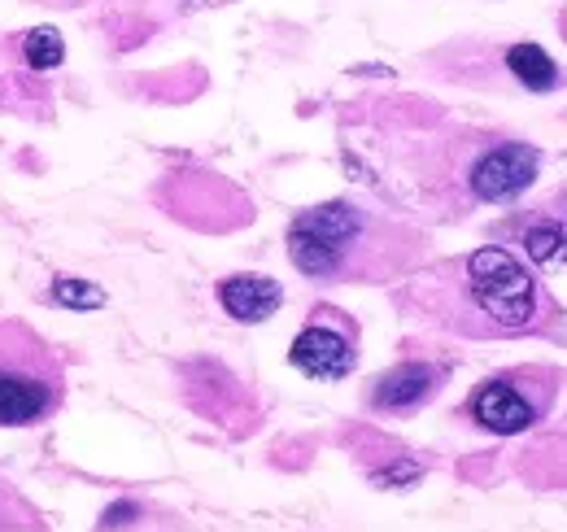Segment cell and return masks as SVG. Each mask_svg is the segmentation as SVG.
<instances>
[{
    "mask_svg": "<svg viewBox=\"0 0 567 532\" xmlns=\"http://www.w3.org/2000/svg\"><path fill=\"white\" fill-rule=\"evenodd\" d=\"M398 306L467 340L533 336L559 319L555 297L533 275V266L497 245L420 270L398 293Z\"/></svg>",
    "mask_w": 567,
    "mask_h": 532,
    "instance_id": "1",
    "label": "cell"
},
{
    "mask_svg": "<svg viewBox=\"0 0 567 532\" xmlns=\"http://www.w3.org/2000/svg\"><path fill=\"white\" fill-rule=\"evenodd\" d=\"M427 258V236L362 201H319L288 223V263L310 284H389Z\"/></svg>",
    "mask_w": 567,
    "mask_h": 532,
    "instance_id": "2",
    "label": "cell"
},
{
    "mask_svg": "<svg viewBox=\"0 0 567 532\" xmlns=\"http://www.w3.org/2000/svg\"><path fill=\"white\" fill-rule=\"evenodd\" d=\"M66 398L58 349L18 319H0V428H35Z\"/></svg>",
    "mask_w": 567,
    "mask_h": 532,
    "instance_id": "3",
    "label": "cell"
},
{
    "mask_svg": "<svg viewBox=\"0 0 567 532\" xmlns=\"http://www.w3.org/2000/svg\"><path fill=\"white\" fill-rule=\"evenodd\" d=\"M559 371L555 367H515V371H497L485 385L472 389L467 415L476 428L494 432V437H515L537 428L550 406L559 398Z\"/></svg>",
    "mask_w": 567,
    "mask_h": 532,
    "instance_id": "4",
    "label": "cell"
},
{
    "mask_svg": "<svg viewBox=\"0 0 567 532\" xmlns=\"http://www.w3.org/2000/svg\"><path fill=\"white\" fill-rule=\"evenodd\" d=\"M288 362L319 385H337L346 376H354L358 367V324L337 310V306H315L301 324V332L292 336Z\"/></svg>",
    "mask_w": 567,
    "mask_h": 532,
    "instance_id": "5",
    "label": "cell"
},
{
    "mask_svg": "<svg viewBox=\"0 0 567 532\" xmlns=\"http://www.w3.org/2000/svg\"><path fill=\"white\" fill-rule=\"evenodd\" d=\"M542 175V153L524 140L506 135H485L472 175H467V201L472 205H511L524 197Z\"/></svg>",
    "mask_w": 567,
    "mask_h": 532,
    "instance_id": "6",
    "label": "cell"
},
{
    "mask_svg": "<svg viewBox=\"0 0 567 532\" xmlns=\"http://www.w3.org/2000/svg\"><path fill=\"white\" fill-rule=\"evenodd\" d=\"M445 389V367L441 362H424V358H406L398 367H389L384 376L371 380L367 389V406L380 415H415L427 401Z\"/></svg>",
    "mask_w": 567,
    "mask_h": 532,
    "instance_id": "7",
    "label": "cell"
},
{
    "mask_svg": "<svg viewBox=\"0 0 567 532\" xmlns=\"http://www.w3.org/2000/svg\"><path fill=\"white\" fill-rule=\"evenodd\" d=\"M214 297H218V306H223L236 324H267V319L284 306L280 279L258 275V270H240V275L218 279Z\"/></svg>",
    "mask_w": 567,
    "mask_h": 532,
    "instance_id": "8",
    "label": "cell"
},
{
    "mask_svg": "<svg viewBox=\"0 0 567 532\" xmlns=\"http://www.w3.org/2000/svg\"><path fill=\"white\" fill-rule=\"evenodd\" d=\"M502 66H506V79L519 83L524 92H555L564 83V70L559 62L542 49V44H502Z\"/></svg>",
    "mask_w": 567,
    "mask_h": 532,
    "instance_id": "9",
    "label": "cell"
},
{
    "mask_svg": "<svg viewBox=\"0 0 567 532\" xmlns=\"http://www.w3.org/2000/svg\"><path fill=\"white\" fill-rule=\"evenodd\" d=\"M18 53H22L27 66L44 74V70H58L66 62V40H62V31H53V27H35V31L22 35Z\"/></svg>",
    "mask_w": 567,
    "mask_h": 532,
    "instance_id": "10",
    "label": "cell"
},
{
    "mask_svg": "<svg viewBox=\"0 0 567 532\" xmlns=\"http://www.w3.org/2000/svg\"><path fill=\"white\" fill-rule=\"evenodd\" d=\"M49 297L62 306V310H101L105 306V293L92 284V279H79V275H58L49 284Z\"/></svg>",
    "mask_w": 567,
    "mask_h": 532,
    "instance_id": "11",
    "label": "cell"
},
{
    "mask_svg": "<svg viewBox=\"0 0 567 532\" xmlns=\"http://www.w3.org/2000/svg\"><path fill=\"white\" fill-rule=\"evenodd\" d=\"M40 515L27 507L22 493H13L9 484H0V532H35Z\"/></svg>",
    "mask_w": 567,
    "mask_h": 532,
    "instance_id": "12",
    "label": "cell"
},
{
    "mask_svg": "<svg viewBox=\"0 0 567 532\" xmlns=\"http://www.w3.org/2000/svg\"><path fill=\"white\" fill-rule=\"evenodd\" d=\"M546 209H550V214H555V218H559V227H564V236H567V193L559 201H555V205H546ZM567 266V263H564Z\"/></svg>",
    "mask_w": 567,
    "mask_h": 532,
    "instance_id": "13",
    "label": "cell"
},
{
    "mask_svg": "<svg viewBox=\"0 0 567 532\" xmlns=\"http://www.w3.org/2000/svg\"><path fill=\"white\" fill-rule=\"evenodd\" d=\"M35 4H53V9H79V4H87V0H35Z\"/></svg>",
    "mask_w": 567,
    "mask_h": 532,
    "instance_id": "14",
    "label": "cell"
},
{
    "mask_svg": "<svg viewBox=\"0 0 567 532\" xmlns=\"http://www.w3.org/2000/svg\"><path fill=\"white\" fill-rule=\"evenodd\" d=\"M559 35H564V40H567V9H564V13H559Z\"/></svg>",
    "mask_w": 567,
    "mask_h": 532,
    "instance_id": "15",
    "label": "cell"
}]
</instances>
